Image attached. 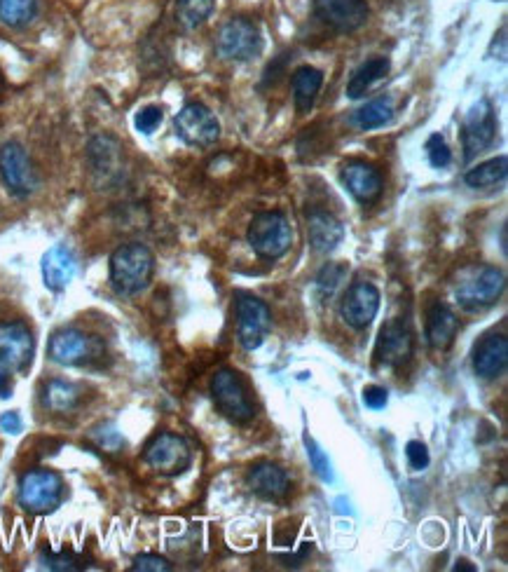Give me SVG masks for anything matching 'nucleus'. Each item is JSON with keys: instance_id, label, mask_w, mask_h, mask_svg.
I'll list each match as a JSON object with an SVG mask.
<instances>
[{"instance_id": "nucleus-19", "label": "nucleus", "mask_w": 508, "mask_h": 572, "mask_svg": "<svg viewBox=\"0 0 508 572\" xmlns=\"http://www.w3.org/2000/svg\"><path fill=\"white\" fill-rule=\"evenodd\" d=\"M342 183L361 204L375 202L382 193V176L368 162H347L342 167Z\"/></svg>"}, {"instance_id": "nucleus-40", "label": "nucleus", "mask_w": 508, "mask_h": 572, "mask_svg": "<svg viewBox=\"0 0 508 572\" xmlns=\"http://www.w3.org/2000/svg\"><path fill=\"white\" fill-rule=\"evenodd\" d=\"M12 397V380L8 373L0 371V399H10Z\"/></svg>"}, {"instance_id": "nucleus-14", "label": "nucleus", "mask_w": 508, "mask_h": 572, "mask_svg": "<svg viewBox=\"0 0 508 572\" xmlns=\"http://www.w3.org/2000/svg\"><path fill=\"white\" fill-rule=\"evenodd\" d=\"M380 310V291L370 282H356L340 303V315L352 329H368Z\"/></svg>"}, {"instance_id": "nucleus-24", "label": "nucleus", "mask_w": 508, "mask_h": 572, "mask_svg": "<svg viewBox=\"0 0 508 572\" xmlns=\"http://www.w3.org/2000/svg\"><path fill=\"white\" fill-rule=\"evenodd\" d=\"M389 59L387 57H373L356 68L354 76L349 78L347 94L349 99H361L370 87H373L377 80H382L389 73Z\"/></svg>"}, {"instance_id": "nucleus-30", "label": "nucleus", "mask_w": 508, "mask_h": 572, "mask_svg": "<svg viewBox=\"0 0 508 572\" xmlns=\"http://www.w3.org/2000/svg\"><path fill=\"white\" fill-rule=\"evenodd\" d=\"M347 275V265L342 263H328L321 268L319 277H317V291H319V298H331L335 294V289H338L342 279Z\"/></svg>"}, {"instance_id": "nucleus-16", "label": "nucleus", "mask_w": 508, "mask_h": 572, "mask_svg": "<svg viewBox=\"0 0 508 572\" xmlns=\"http://www.w3.org/2000/svg\"><path fill=\"white\" fill-rule=\"evenodd\" d=\"M314 12L321 22L340 33L361 29L368 19L366 0H314Z\"/></svg>"}, {"instance_id": "nucleus-23", "label": "nucleus", "mask_w": 508, "mask_h": 572, "mask_svg": "<svg viewBox=\"0 0 508 572\" xmlns=\"http://www.w3.org/2000/svg\"><path fill=\"white\" fill-rule=\"evenodd\" d=\"M321 85H324V73H321L319 68L300 66L298 71L293 73V99L300 115L312 111L317 94L321 92Z\"/></svg>"}, {"instance_id": "nucleus-38", "label": "nucleus", "mask_w": 508, "mask_h": 572, "mask_svg": "<svg viewBox=\"0 0 508 572\" xmlns=\"http://www.w3.org/2000/svg\"><path fill=\"white\" fill-rule=\"evenodd\" d=\"M45 568L50 570H78L75 556L71 554H50L45 556Z\"/></svg>"}, {"instance_id": "nucleus-21", "label": "nucleus", "mask_w": 508, "mask_h": 572, "mask_svg": "<svg viewBox=\"0 0 508 572\" xmlns=\"http://www.w3.org/2000/svg\"><path fill=\"white\" fill-rule=\"evenodd\" d=\"M459 331V319L445 303L431 305L427 315V340L431 350L445 352L455 343Z\"/></svg>"}, {"instance_id": "nucleus-13", "label": "nucleus", "mask_w": 508, "mask_h": 572, "mask_svg": "<svg viewBox=\"0 0 508 572\" xmlns=\"http://www.w3.org/2000/svg\"><path fill=\"white\" fill-rule=\"evenodd\" d=\"M36 340L24 322H0V366L8 371H26L33 362Z\"/></svg>"}, {"instance_id": "nucleus-26", "label": "nucleus", "mask_w": 508, "mask_h": 572, "mask_svg": "<svg viewBox=\"0 0 508 572\" xmlns=\"http://www.w3.org/2000/svg\"><path fill=\"white\" fill-rule=\"evenodd\" d=\"M506 174H508V160H506V155H499V158H492V160L483 162V165L469 169L464 176V181H466V186H471L476 190H487V188L499 186V183L506 179Z\"/></svg>"}, {"instance_id": "nucleus-15", "label": "nucleus", "mask_w": 508, "mask_h": 572, "mask_svg": "<svg viewBox=\"0 0 508 572\" xmlns=\"http://www.w3.org/2000/svg\"><path fill=\"white\" fill-rule=\"evenodd\" d=\"M415 350V338L413 329L405 319H391L382 326L380 338H377L375 347V357L380 359L382 364L389 366H403L410 362Z\"/></svg>"}, {"instance_id": "nucleus-35", "label": "nucleus", "mask_w": 508, "mask_h": 572, "mask_svg": "<svg viewBox=\"0 0 508 572\" xmlns=\"http://www.w3.org/2000/svg\"><path fill=\"white\" fill-rule=\"evenodd\" d=\"M132 570L136 572H169L171 563L157 554H141L134 558Z\"/></svg>"}, {"instance_id": "nucleus-7", "label": "nucleus", "mask_w": 508, "mask_h": 572, "mask_svg": "<svg viewBox=\"0 0 508 572\" xmlns=\"http://www.w3.org/2000/svg\"><path fill=\"white\" fill-rule=\"evenodd\" d=\"M50 357L61 366H87L104 357V343L78 329H61L50 338Z\"/></svg>"}, {"instance_id": "nucleus-12", "label": "nucleus", "mask_w": 508, "mask_h": 572, "mask_svg": "<svg viewBox=\"0 0 508 572\" xmlns=\"http://www.w3.org/2000/svg\"><path fill=\"white\" fill-rule=\"evenodd\" d=\"M272 329V312L256 296H239L237 301V331L244 350H258Z\"/></svg>"}, {"instance_id": "nucleus-32", "label": "nucleus", "mask_w": 508, "mask_h": 572, "mask_svg": "<svg viewBox=\"0 0 508 572\" xmlns=\"http://www.w3.org/2000/svg\"><path fill=\"white\" fill-rule=\"evenodd\" d=\"M427 155H429V162L434 169H445L452 162V153L448 148V143L441 134H434L429 136L427 141Z\"/></svg>"}, {"instance_id": "nucleus-39", "label": "nucleus", "mask_w": 508, "mask_h": 572, "mask_svg": "<svg viewBox=\"0 0 508 572\" xmlns=\"http://www.w3.org/2000/svg\"><path fill=\"white\" fill-rule=\"evenodd\" d=\"M0 429H3L5 434H19V432H22V418H19V413L10 411V413L0 415Z\"/></svg>"}, {"instance_id": "nucleus-28", "label": "nucleus", "mask_w": 508, "mask_h": 572, "mask_svg": "<svg viewBox=\"0 0 508 572\" xmlns=\"http://www.w3.org/2000/svg\"><path fill=\"white\" fill-rule=\"evenodd\" d=\"M38 12V0H0V22L10 29L31 24Z\"/></svg>"}, {"instance_id": "nucleus-18", "label": "nucleus", "mask_w": 508, "mask_h": 572, "mask_svg": "<svg viewBox=\"0 0 508 572\" xmlns=\"http://www.w3.org/2000/svg\"><path fill=\"white\" fill-rule=\"evenodd\" d=\"M246 483H249L251 493H256L258 497L270 502L284 500L291 490V481H288V474L279 465H272V462H258L249 469L246 474Z\"/></svg>"}, {"instance_id": "nucleus-25", "label": "nucleus", "mask_w": 508, "mask_h": 572, "mask_svg": "<svg viewBox=\"0 0 508 572\" xmlns=\"http://www.w3.org/2000/svg\"><path fill=\"white\" fill-rule=\"evenodd\" d=\"M43 404L52 413H71L80 404L78 385L66 383V380H50L43 387Z\"/></svg>"}, {"instance_id": "nucleus-37", "label": "nucleus", "mask_w": 508, "mask_h": 572, "mask_svg": "<svg viewBox=\"0 0 508 572\" xmlns=\"http://www.w3.org/2000/svg\"><path fill=\"white\" fill-rule=\"evenodd\" d=\"M389 401V394L384 387H377V385H370L363 390V404L368 408H373V411H382L384 406H387Z\"/></svg>"}, {"instance_id": "nucleus-9", "label": "nucleus", "mask_w": 508, "mask_h": 572, "mask_svg": "<svg viewBox=\"0 0 508 572\" xmlns=\"http://www.w3.org/2000/svg\"><path fill=\"white\" fill-rule=\"evenodd\" d=\"M0 179L15 197H29L38 188V174L29 153L15 141L0 146Z\"/></svg>"}, {"instance_id": "nucleus-33", "label": "nucleus", "mask_w": 508, "mask_h": 572, "mask_svg": "<svg viewBox=\"0 0 508 572\" xmlns=\"http://www.w3.org/2000/svg\"><path fill=\"white\" fill-rule=\"evenodd\" d=\"M92 439H94L96 446L104 448V451H108V453H118L120 448L125 446V439H122L118 427H113V425H104V427L94 429Z\"/></svg>"}, {"instance_id": "nucleus-17", "label": "nucleus", "mask_w": 508, "mask_h": 572, "mask_svg": "<svg viewBox=\"0 0 508 572\" xmlns=\"http://www.w3.org/2000/svg\"><path fill=\"white\" fill-rule=\"evenodd\" d=\"M508 366V340L504 333H490L476 345L473 352V369L483 380H494Z\"/></svg>"}, {"instance_id": "nucleus-41", "label": "nucleus", "mask_w": 508, "mask_h": 572, "mask_svg": "<svg viewBox=\"0 0 508 572\" xmlns=\"http://www.w3.org/2000/svg\"><path fill=\"white\" fill-rule=\"evenodd\" d=\"M455 570H469V572H473L476 568H473V565H466V561H459V563L455 565Z\"/></svg>"}, {"instance_id": "nucleus-1", "label": "nucleus", "mask_w": 508, "mask_h": 572, "mask_svg": "<svg viewBox=\"0 0 508 572\" xmlns=\"http://www.w3.org/2000/svg\"><path fill=\"white\" fill-rule=\"evenodd\" d=\"M155 272V256L146 244H122L111 256V284L120 296H136L148 289Z\"/></svg>"}, {"instance_id": "nucleus-5", "label": "nucleus", "mask_w": 508, "mask_h": 572, "mask_svg": "<svg viewBox=\"0 0 508 572\" xmlns=\"http://www.w3.org/2000/svg\"><path fill=\"white\" fill-rule=\"evenodd\" d=\"M211 397L223 418L237 422V425H244L256 415L244 380L232 369H221L211 378Z\"/></svg>"}, {"instance_id": "nucleus-22", "label": "nucleus", "mask_w": 508, "mask_h": 572, "mask_svg": "<svg viewBox=\"0 0 508 572\" xmlns=\"http://www.w3.org/2000/svg\"><path fill=\"white\" fill-rule=\"evenodd\" d=\"M307 233H310V244L314 251L331 254L333 249H338L342 237H345V228L328 211H312L307 216Z\"/></svg>"}, {"instance_id": "nucleus-2", "label": "nucleus", "mask_w": 508, "mask_h": 572, "mask_svg": "<svg viewBox=\"0 0 508 572\" xmlns=\"http://www.w3.org/2000/svg\"><path fill=\"white\" fill-rule=\"evenodd\" d=\"M506 289V277L499 268L483 265V268H473L464 272L462 279L457 282L455 296L462 308L476 312L492 308L499 301Z\"/></svg>"}, {"instance_id": "nucleus-10", "label": "nucleus", "mask_w": 508, "mask_h": 572, "mask_svg": "<svg viewBox=\"0 0 508 572\" xmlns=\"http://www.w3.org/2000/svg\"><path fill=\"white\" fill-rule=\"evenodd\" d=\"M174 129L188 146L209 148L221 139V122L204 104L183 106L174 118Z\"/></svg>"}, {"instance_id": "nucleus-29", "label": "nucleus", "mask_w": 508, "mask_h": 572, "mask_svg": "<svg viewBox=\"0 0 508 572\" xmlns=\"http://www.w3.org/2000/svg\"><path fill=\"white\" fill-rule=\"evenodd\" d=\"M394 118V106L389 99H375L354 113V122L361 129H377L389 125Z\"/></svg>"}, {"instance_id": "nucleus-3", "label": "nucleus", "mask_w": 508, "mask_h": 572, "mask_svg": "<svg viewBox=\"0 0 508 572\" xmlns=\"http://www.w3.org/2000/svg\"><path fill=\"white\" fill-rule=\"evenodd\" d=\"M249 244L265 261H277L291 249L293 228L281 211H263L249 226Z\"/></svg>"}, {"instance_id": "nucleus-8", "label": "nucleus", "mask_w": 508, "mask_h": 572, "mask_svg": "<svg viewBox=\"0 0 508 572\" xmlns=\"http://www.w3.org/2000/svg\"><path fill=\"white\" fill-rule=\"evenodd\" d=\"M143 460L150 469L162 476H181L192 462V451L188 441L178 434L160 432L143 451Z\"/></svg>"}, {"instance_id": "nucleus-34", "label": "nucleus", "mask_w": 508, "mask_h": 572, "mask_svg": "<svg viewBox=\"0 0 508 572\" xmlns=\"http://www.w3.org/2000/svg\"><path fill=\"white\" fill-rule=\"evenodd\" d=\"M134 125H136V129H139V132H143V134H153L155 129L162 125V108H157V106L141 108V111L136 113Z\"/></svg>"}, {"instance_id": "nucleus-27", "label": "nucleus", "mask_w": 508, "mask_h": 572, "mask_svg": "<svg viewBox=\"0 0 508 572\" xmlns=\"http://www.w3.org/2000/svg\"><path fill=\"white\" fill-rule=\"evenodd\" d=\"M216 0H176V22L185 31H195L214 12Z\"/></svg>"}, {"instance_id": "nucleus-36", "label": "nucleus", "mask_w": 508, "mask_h": 572, "mask_svg": "<svg viewBox=\"0 0 508 572\" xmlns=\"http://www.w3.org/2000/svg\"><path fill=\"white\" fill-rule=\"evenodd\" d=\"M405 458H408V465L410 469H415V472H422V469L429 467V451L422 441H410V444L405 446Z\"/></svg>"}, {"instance_id": "nucleus-20", "label": "nucleus", "mask_w": 508, "mask_h": 572, "mask_svg": "<svg viewBox=\"0 0 508 572\" xmlns=\"http://www.w3.org/2000/svg\"><path fill=\"white\" fill-rule=\"evenodd\" d=\"M75 270H78V263H75L73 251L64 244H57L43 256V282L54 294L64 291L73 282Z\"/></svg>"}, {"instance_id": "nucleus-11", "label": "nucleus", "mask_w": 508, "mask_h": 572, "mask_svg": "<svg viewBox=\"0 0 508 572\" xmlns=\"http://www.w3.org/2000/svg\"><path fill=\"white\" fill-rule=\"evenodd\" d=\"M497 139V118H494V108L490 99H480L478 104L466 113L464 129H462V146H464V160L469 162L476 158L478 153L487 151Z\"/></svg>"}, {"instance_id": "nucleus-6", "label": "nucleus", "mask_w": 508, "mask_h": 572, "mask_svg": "<svg viewBox=\"0 0 508 572\" xmlns=\"http://www.w3.org/2000/svg\"><path fill=\"white\" fill-rule=\"evenodd\" d=\"M216 50L223 59L251 61L263 52V36L256 22L246 17H235L218 31Z\"/></svg>"}, {"instance_id": "nucleus-31", "label": "nucleus", "mask_w": 508, "mask_h": 572, "mask_svg": "<svg viewBox=\"0 0 508 572\" xmlns=\"http://www.w3.org/2000/svg\"><path fill=\"white\" fill-rule=\"evenodd\" d=\"M305 446H307V458L312 462V469L317 472V476L324 483H333V465L328 460V455L321 451V446L314 441L312 437H305Z\"/></svg>"}, {"instance_id": "nucleus-4", "label": "nucleus", "mask_w": 508, "mask_h": 572, "mask_svg": "<svg viewBox=\"0 0 508 572\" xmlns=\"http://www.w3.org/2000/svg\"><path fill=\"white\" fill-rule=\"evenodd\" d=\"M64 497V481L52 469H29L19 479V505L31 514H52Z\"/></svg>"}]
</instances>
